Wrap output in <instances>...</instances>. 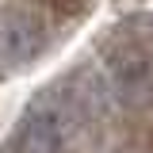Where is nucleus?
Wrapping results in <instances>:
<instances>
[{
	"instance_id": "nucleus-2",
	"label": "nucleus",
	"mask_w": 153,
	"mask_h": 153,
	"mask_svg": "<svg viewBox=\"0 0 153 153\" xmlns=\"http://www.w3.org/2000/svg\"><path fill=\"white\" fill-rule=\"evenodd\" d=\"M46 31L35 16L27 12H4L0 16V61L8 65H27L42 54Z\"/></svg>"
},
{
	"instance_id": "nucleus-1",
	"label": "nucleus",
	"mask_w": 153,
	"mask_h": 153,
	"mask_svg": "<svg viewBox=\"0 0 153 153\" xmlns=\"http://www.w3.org/2000/svg\"><path fill=\"white\" fill-rule=\"evenodd\" d=\"M69 130L50 107H31L8 138V153H65Z\"/></svg>"
}]
</instances>
